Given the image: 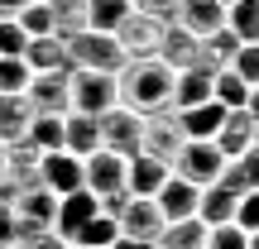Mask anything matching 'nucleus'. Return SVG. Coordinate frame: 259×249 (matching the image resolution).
Listing matches in <instances>:
<instances>
[{"instance_id":"f3484780","label":"nucleus","mask_w":259,"mask_h":249,"mask_svg":"<svg viewBox=\"0 0 259 249\" xmlns=\"http://www.w3.org/2000/svg\"><path fill=\"white\" fill-rule=\"evenodd\" d=\"M96 148H101V125H96V115H63V154L92 158Z\"/></svg>"},{"instance_id":"c85d7f7f","label":"nucleus","mask_w":259,"mask_h":249,"mask_svg":"<svg viewBox=\"0 0 259 249\" xmlns=\"http://www.w3.org/2000/svg\"><path fill=\"white\" fill-rule=\"evenodd\" d=\"M226 29L240 43H259V0H235L226 5Z\"/></svg>"},{"instance_id":"2eb2a0df","label":"nucleus","mask_w":259,"mask_h":249,"mask_svg":"<svg viewBox=\"0 0 259 249\" xmlns=\"http://www.w3.org/2000/svg\"><path fill=\"white\" fill-rule=\"evenodd\" d=\"M216 154L231 163V158H240V154H250V144H254V120H250V111H226V120L221 129H216Z\"/></svg>"},{"instance_id":"7c9ffc66","label":"nucleus","mask_w":259,"mask_h":249,"mask_svg":"<svg viewBox=\"0 0 259 249\" xmlns=\"http://www.w3.org/2000/svg\"><path fill=\"white\" fill-rule=\"evenodd\" d=\"M24 139L38 154H58V148H63V115H34V125H29Z\"/></svg>"},{"instance_id":"7ed1b4c3","label":"nucleus","mask_w":259,"mask_h":249,"mask_svg":"<svg viewBox=\"0 0 259 249\" xmlns=\"http://www.w3.org/2000/svg\"><path fill=\"white\" fill-rule=\"evenodd\" d=\"M96 125H101V148L115 158H135L139 144H144V115L125 111V106H111L106 115H96Z\"/></svg>"},{"instance_id":"cd10ccee","label":"nucleus","mask_w":259,"mask_h":249,"mask_svg":"<svg viewBox=\"0 0 259 249\" xmlns=\"http://www.w3.org/2000/svg\"><path fill=\"white\" fill-rule=\"evenodd\" d=\"M154 249H206V225L197 216L192 221H173V225H163Z\"/></svg>"},{"instance_id":"0eeeda50","label":"nucleus","mask_w":259,"mask_h":249,"mask_svg":"<svg viewBox=\"0 0 259 249\" xmlns=\"http://www.w3.org/2000/svg\"><path fill=\"white\" fill-rule=\"evenodd\" d=\"M82 192L96 196V206H101L106 196H125V158L106 154V148H96L92 158H82Z\"/></svg>"},{"instance_id":"79ce46f5","label":"nucleus","mask_w":259,"mask_h":249,"mask_svg":"<svg viewBox=\"0 0 259 249\" xmlns=\"http://www.w3.org/2000/svg\"><path fill=\"white\" fill-rule=\"evenodd\" d=\"M24 5H34V0H0V19H15Z\"/></svg>"},{"instance_id":"9b49d317","label":"nucleus","mask_w":259,"mask_h":249,"mask_svg":"<svg viewBox=\"0 0 259 249\" xmlns=\"http://www.w3.org/2000/svg\"><path fill=\"white\" fill-rule=\"evenodd\" d=\"M38 187H44L48 196H72V192H82V158H72V154H44L38 158Z\"/></svg>"},{"instance_id":"ddd939ff","label":"nucleus","mask_w":259,"mask_h":249,"mask_svg":"<svg viewBox=\"0 0 259 249\" xmlns=\"http://www.w3.org/2000/svg\"><path fill=\"white\" fill-rule=\"evenodd\" d=\"M173 24L187 29L192 38H206V34H216L226 24V5H216V0H178Z\"/></svg>"},{"instance_id":"6ab92c4d","label":"nucleus","mask_w":259,"mask_h":249,"mask_svg":"<svg viewBox=\"0 0 259 249\" xmlns=\"http://www.w3.org/2000/svg\"><path fill=\"white\" fill-rule=\"evenodd\" d=\"M24 67H29V72H72V63H67V43H63L58 34L29 38V48H24Z\"/></svg>"},{"instance_id":"f8f14e48","label":"nucleus","mask_w":259,"mask_h":249,"mask_svg":"<svg viewBox=\"0 0 259 249\" xmlns=\"http://www.w3.org/2000/svg\"><path fill=\"white\" fill-rule=\"evenodd\" d=\"M197 196H202V187H192V182H183V177L168 173L163 187L154 192V206H158V216H163V225L192 221V216H197Z\"/></svg>"},{"instance_id":"4468645a","label":"nucleus","mask_w":259,"mask_h":249,"mask_svg":"<svg viewBox=\"0 0 259 249\" xmlns=\"http://www.w3.org/2000/svg\"><path fill=\"white\" fill-rule=\"evenodd\" d=\"M245 192H231L226 182H211L202 187V196H197V221L206 225V230H216V225H235V206H240Z\"/></svg>"},{"instance_id":"49530a36","label":"nucleus","mask_w":259,"mask_h":249,"mask_svg":"<svg viewBox=\"0 0 259 249\" xmlns=\"http://www.w3.org/2000/svg\"><path fill=\"white\" fill-rule=\"evenodd\" d=\"M250 148H259V120H254V144H250Z\"/></svg>"},{"instance_id":"a211bd4d","label":"nucleus","mask_w":259,"mask_h":249,"mask_svg":"<svg viewBox=\"0 0 259 249\" xmlns=\"http://www.w3.org/2000/svg\"><path fill=\"white\" fill-rule=\"evenodd\" d=\"M163 177H168V168L158 158H149V154L125 158V196H154L163 187Z\"/></svg>"},{"instance_id":"09e8293b","label":"nucleus","mask_w":259,"mask_h":249,"mask_svg":"<svg viewBox=\"0 0 259 249\" xmlns=\"http://www.w3.org/2000/svg\"><path fill=\"white\" fill-rule=\"evenodd\" d=\"M216 5H235V0H216Z\"/></svg>"},{"instance_id":"dca6fc26","label":"nucleus","mask_w":259,"mask_h":249,"mask_svg":"<svg viewBox=\"0 0 259 249\" xmlns=\"http://www.w3.org/2000/svg\"><path fill=\"white\" fill-rule=\"evenodd\" d=\"M158 63L173 67V72L202 67V38H192L187 29H178L173 19H168V34H163V48H158Z\"/></svg>"},{"instance_id":"2f4dec72","label":"nucleus","mask_w":259,"mask_h":249,"mask_svg":"<svg viewBox=\"0 0 259 249\" xmlns=\"http://www.w3.org/2000/svg\"><path fill=\"white\" fill-rule=\"evenodd\" d=\"M115 235H120V230H115V221L96 211V216H92V221H87V225H82V230H77L67 244H82V249H111Z\"/></svg>"},{"instance_id":"4be33fe9","label":"nucleus","mask_w":259,"mask_h":249,"mask_svg":"<svg viewBox=\"0 0 259 249\" xmlns=\"http://www.w3.org/2000/svg\"><path fill=\"white\" fill-rule=\"evenodd\" d=\"M173 115H178L183 139H206V144L216 139V129H221V120H226V111L216 101H202V106H192V111H173Z\"/></svg>"},{"instance_id":"9d476101","label":"nucleus","mask_w":259,"mask_h":249,"mask_svg":"<svg viewBox=\"0 0 259 249\" xmlns=\"http://www.w3.org/2000/svg\"><path fill=\"white\" fill-rule=\"evenodd\" d=\"M115 230L130 235V240L158 244V235H163V216H158L154 196H130V202L120 206V216H115Z\"/></svg>"},{"instance_id":"a878e982","label":"nucleus","mask_w":259,"mask_h":249,"mask_svg":"<svg viewBox=\"0 0 259 249\" xmlns=\"http://www.w3.org/2000/svg\"><path fill=\"white\" fill-rule=\"evenodd\" d=\"M130 15V0H87V29L92 34H115Z\"/></svg>"},{"instance_id":"f257e3e1","label":"nucleus","mask_w":259,"mask_h":249,"mask_svg":"<svg viewBox=\"0 0 259 249\" xmlns=\"http://www.w3.org/2000/svg\"><path fill=\"white\" fill-rule=\"evenodd\" d=\"M115 96L135 115L173 111V67H163L158 58H130L115 72Z\"/></svg>"},{"instance_id":"b1692460","label":"nucleus","mask_w":259,"mask_h":249,"mask_svg":"<svg viewBox=\"0 0 259 249\" xmlns=\"http://www.w3.org/2000/svg\"><path fill=\"white\" fill-rule=\"evenodd\" d=\"M235 53H240V38H235L231 29L221 24L216 34H206V38H202V72H211V77H216V72H226Z\"/></svg>"},{"instance_id":"c9c22d12","label":"nucleus","mask_w":259,"mask_h":249,"mask_svg":"<svg viewBox=\"0 0 259 249\" xmlns=\"http://www.w3.org/2000/svg\"><path fill=\"white\" fill-rule=\"evenodd\" d=\"M206 249H250V235L240 225H216L206 230Z\"/></svg>"},{"instance_id":"f704fd0d","label":"nucleus","mask_w":259,"mask_h":249,"mask_svg":"<svg viewBox=\"0 0 259 249\" xmlns=\"http://www.w3.org/2000/svg\"><path fill=\"white\" fill-rule=\"evenodd\" d=\"M226 72H235L245 86H259V43H240V53L231 58Z\"/></svg>"},{"instance_id":"6e6552de","label":"nucleus","mask_w":259,"mask_h":249,"mask_svg":"<svg viewBox=\"0 0 259 249\" xmlns=\"http://www.w3.org/2000/svg\"><path fill=\"white\" fill-rule=\"evenodd\" d=\"M72 115H106L111 106H120L115 96V77L106 72H72Z\"/></svg>"},{"instance_id":"4c0bfd02","label":"nucleus","mask_w":259,"mask_h":249,"mask_svg":"<svg viewBox=\"0 0 259 249\" xmlns=\"http://www.w3.org/2000/svg\"><path fill=\"white\" fill-rule=\"evenodd\" d=\"M235 225H240L245 235L259 230V192H245L240 196V206H235Z\"/></svg>"},{"instance_id":"5701e85b","label":"nucleus","mask_w":259,"mask_h":249,"mask_svg":"<svg viewBox=\"0 0 259 249\" xmlns=\"http://www.w3.org/2000/svg\"><path fill=\"white\" fill-rule=\"evenodd\" d=\"M202 101H211V72H202V67L173 72V111H192Z\"/></svg>"},{"instance_id":"72a5a7b5","label":"nucleus","mask_w":259,"mask_h":249,"mask_svg":"<svg viewBox=\"0 0 259 249\" xmlns=\"http://www.w3.org/2000/svg\"><path fill=\"white\" fill-rule=\"evenodd\" d=\"M29 67H24V58H0V96H24V86H29Z\"/></svg>"},{"instance_id":"e433bc0d","label":"nucleus","mask_w":259,"mask_h":249,"mask_svg":"<svg viewBox=\"0 0 259 249\" xmlns=\"http://www.w3.org/2000/svg\"><path fill=\"white\" fill-rule=\"evenodd\" d=\"M24 48H29L24 29L15 19H0V58H24Z\"/></svg>"},{"instance_id":"a19ab883","label":"nucleus","mask_w":259,"mask_h":249,"mask_svg":"<svg viewBox=\"0 0 259 249\" xmlns=\"http://www.w3.org/2000/svg\"><path fill=\"white\" fill-rule=\"evenodd\" d=\"M19 249H67L63 235H53V230H44V235H34V240H24Z\"/></svg>"},{"instance_id":"473e14b6","label":"nucleus","mask_w":259,"mask_h":249,"mask_svg":"<svg viewBox=\"0 0 259 249\" xmlns=\"http://www.w3.org/2000/svg\"><path fill=\"white\" fill-rule=\"evenodd\" d=\"M15 24L24 29V38H44V34H53V15H48V5H44V0L24 5V10L15 15Z\"/></svg>"},{"instance_id":"bb28decb","label":"nucleus","mask_w":259,"mask_h":249,"mask_svg":"<svg viewBox=\"0 0 259 249\" xmlns=\"http://www.w3.org/2000/svg\"><path fill=\"white\" fill-rule=\"evenodd\" d=\"M48 15H53V34L58 38H72L87 29V0H44Z\"/></svg>"},{"instance_id":"aec40b11","label":"nucleus","mask_w":259,"mask_h":249,"mask_svg":"<svg viewBox=\"0 0 259 249\" xmlns=\"http://www.w3.org/2000/svg\"><path fill=\"white\" fill-rule=\"evenodd\" d=\"M96 216V196L87 192H72V196H58V211H53V235H63V240H72L77 230H82L87 221Z\"/></svg>"},{"instance_id":"8fccbe9b","label":"nucleus","mask_w":259,"mask_h":249,"mask_svg":"<svg viewBox=\"0 0 259 249\" xmlns=\"http://www.w3.org/2000/svg\"><path fill=\"white\" fill-rule=\"evenodd\" d=\"M67 249H82V244H67Z\"/></svg>"},{"instance_id":"1a4fd4ad","label":"nucleus","mask_w":259,"mask_h":249,"mask_svg":"<svg viewBox=\"0 0 259 249\" xmlns=\"http://www.w3.org/2000/svg\"><path fill=\"white\" fill-rule=\"evenodd\" d=\"M183 129H178V115L173 111H158V115H144V144H139V154L158 158L163 168H173L178 148H183Z\"/></svg>"},{"instance_id":"39448f33","label":"nucleus","mask_w":259,"mask_h":249,"mask_svg":"<svg viewBox=\"0 0 259 249\" xmlns=\"http://www.w3.org/2000/svg\"><path fill=\"white\" fill-rule=\"evenodd\" d=\"M163 34H168V19H154V15H139V10H130L125 24L115 29V43H120L125 63H130V58H158Z\"/></svg>"},{"instance_id":"c756f323","label":"nucleus","mask_w":259,"mask_h":249,"mask_svg":"<svg viewBox=\"0 0 259 249\" xmlns=\"http://www.w3.org/2000/svg\"><path fill=\"white\" fill-rule=\"evenodd\" d=\"M211 101L221 106V111H245V101H250V86H245L235 72H216V77H211Z\"/></svg>"},{"instance_id":"412c9836","label":"nucleus","mask_w":259,"mask_h":249,"mask_svg":"<svg viewBox=\"0 0 259 249\" xmlns=\"http://www.w3.org/2000/svg\"><path fill=\"white\" fill-rule=\"evenodd\" d=\"M15 221L19 225H29V230H53V211H58V196H48L44 187H34V192H24L15 206Z\"/></svg>"},{"instance_id":"f03ea898","label":"nucleus","mask_w":259,"mask_h":249,"mask_svg":"<svg viewBox=\"0 0 259 249\" xmlns=\"http://www.w3.org/2000/svg\"><path fill=\"white\" fill-rule=\"evenodd\" d=\"M63 43H67L72 72H106V77H115L125 67V53H120V43H115V34H92V29H82V34L63 38Z\"/></svg>"},{"instance_id":"20e7f679","label":"nucleus","mask_w":259,"mask_h":249,"mask_svg":"<svg viewBox=\"0 0 259 249\" xmlns=\"http://www.w3.org/2000/svg\"><path fill=\"white\" fill-rule=\"evenodd\" d=\"M221 168H226V158L216 154V144H206V139H187V144L178 148V158H173L168 173L183 177V182H192V187H211V182H221Z\"/></svg>"},{"instance_id":"423d86ee","label":"nucleus","mask_w":259,"mask_h":249,"mask_svg":"<svg viewBox=\"0 0 259 249\" xmlns=\"http://www.w3.org/2000/svg\"><path fill=\"white\" fill-rule=\"evenodd\" d=\"M72 72H34L24 86V101L34 115H72Z\"/></svg>"},{"instance_id":"a18cd8bd","label":"nucleus","mask_w":259,"mask_h":249,"mask_svg":"<svg viewBox=\"0 0 259 249\" xmlns=\"http://www.w3.org/2000/svg\"><path fill=\"white\" fill-rule=\"evenodd\" d=\"M0 177H5V144H0Z\"/></svg>"},{"instance_id":"37998d69","label":"nucleus","mask_w":259,"mask_h":249,"mask_svg":"<svg viewBox=\"0 0 259 249\" xmlns=\"http://www.w3.org/2000/svg\"><path fill=\"white\" fill-rule=\"evenodd\" d=\"M111 249H154V244H144V240H130V235H115Z\"/></svg>"},{"instance_id":"393cba45","label":"nucleus","mask_w":259,"mask_h":249,"mask_svg":"<svg viewBox=\"0 0 259 249\" xmlns=\"http://www.w3.org/2000/svg\"><path fill=\"white\" fill-rule=\"evenodd\" d=\"M29 125H34V111H29L24 96H0V144H15V139H24Z\"/></svg>"},{"instance_id":"58836bf2","label":"nucleus","mask_w":259,"mask_h":249,"mask_svg":"<svg viewBox=\"0 0 259 249\" xmlns=\"http://www.w3.org/2000/svg\"><path fill=\"white\" fill-rule=\"evenodd\" d=\"M130 10H139V15H154V19H173L178 0H130Z\"/></svg>"},{"instance_id":"c03bdc74","label":"nucleus","mask_w":259,"mask_h":249,"mask_svg":"<svg viewBox=\"0 0 259 249\" xmlns=\"http://www.w3.org/2000/svg\"><path fill=\"white\" fill-rule=\"evenodd\" d=\"M245 111H250V120H259V86H250V101H245Z\"/></svg>"},{"instance_id":"ea45409f","label":"nucleus","mask_w":259,"mask_h":249,"mask_svg":"<svg viewBox=\"0 0 259 249\" xmlns=\"http://www.w3.org/2000/svg\"><path fill=\"white\" fill-rule=\"evenodd\" d=\"M0 249H15V211L0 206Z\"/></svg>"},{"instance_id":"de8ad7c7","label":"nucleus","mask_w":259,"mask_h":249,"mask_svg":"<svg viewBox=\"0 0 259 249\" xmlns=\"http://www.w3.org/2000/svg\"><path fill=\"white\" fill-rule=\"evenodd\" d=\"M250 249H259V230H254V235H250Z\"/></svg>"}]
</instances>
